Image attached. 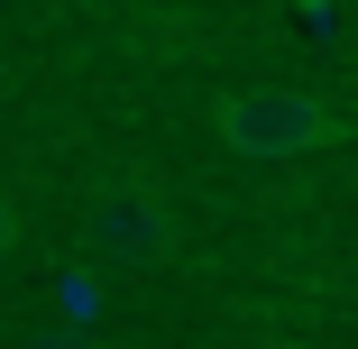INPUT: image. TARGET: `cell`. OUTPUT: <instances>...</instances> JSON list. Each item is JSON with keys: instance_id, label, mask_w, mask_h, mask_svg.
<instances>
[{"instance_id": "3957f363", "label": "cell", "mask_w": 358, "mask_h": 349, "mask_svg": "<svg viewBox=\"0 0 358 349\" xmlns=\"http://www.w3.org/2000/svg\"><path fill=\"white\" fill-rule=\"evenodd\" d=\"M55 313H74V322H92V313H101V294L83 285V276H55Z\"/></svg>"}, {"instance_id": "277c9868", "label": "cell", "mask_w": 358, "mask_h": 349, "mask_svg": "<svg viewBox=\"0 0 358 349\" xmlns=\"http://www.w3.org/2000/svg\"><path fill=\"white\" fill-rule=\"evenodd\" d=\"M28 349H74V340H28Z\"/></svg>"}, {"instance_id": "7a4b0ae2", "label": "cell", "mask_w": 358, "mask_h": 349, "mask_svg": "<svg viewBox=\"0 0 358 349\" xmlns=\"http://www.w3.org/2000/svg\"><path fill=\"white\" fill-rule=\"evenodd\" d=\"M92 248H101L110 266H157V257L175 248V202H166L157 184H110V193L92 202Z\"/></svg>"}, {"instance_id": "6da1fadb", "label": "cell", "mask_w": 358, "mask_h": 349, "mask_svg": "<svg viewBox=\"0 0 358 349\" xmlns=\"http://www.w3.org/2000/svg\"><path fill=\"white\" fill-rule=\"evenodd\" d=\"M230 157H257V166H294V157H322L340 138V111L322 92H294V83H248L211 111Z\"/></svg>"}]
</instances>
